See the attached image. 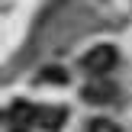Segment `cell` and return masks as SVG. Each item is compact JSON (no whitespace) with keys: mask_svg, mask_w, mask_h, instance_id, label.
Returning a JSON list of instances; mask_svg holds the SVG:
<instances>
[{"mask_svg":"<svg viewBox=\"0 0 132 132\" xmlns=\"http://www.w3.org/2000/svg\"><path fill=\"white\" fill-rule=\"evenodd\" d=\"M116 61H119V52H116L113 45H97V48H90L87 55L81 58L84 71H90V74H106V71L116 68Z\"/></svg>","mask_w":132,"mask_h":132,"instance_id":"cell-1","label":"cell"},{"mask_svg":"<svg viewBox=\"0 0 132 132\" xmlns=\"http://www.w3.org/2000/svg\"><path fill=\"white\" fill-rule=\"evenodd\" d=\"M64 119H68V113H64V110H55V106H39V110H32V126L48 129V132L61 129Z\"/></svg>","mask_w":132,"mask_h":132,"instance_id":"cell-2","label":"cell"},{"mask_svg":"<svg viewBox=\"0 0 132 132\" xmlns=\"http://www.w3.org/2000/svg\"><path fill=\"white\" fill-rule=\"evenodd\" d=\"M81 97L87 103H110L116 97V87H110V84H90V87H84Z\"/></svg>","mask_w":132,"mask_h":132,"instance_id":"cell-3","label":"cell"},{"mask_svg":"<svg viewBox=\"0 0 132 132\" xmlns=\"http://www.w3.org/2000/svg\"><path fill=\"white\" fill-rule=\"evenodd\" d=\"M90 132H122V129L116 126L113 119H94L90 122Z\"/></svg>","mask_w":132,"mask_h":132,"instance_id":"cell-4","label":"cell"}]
</instances>
